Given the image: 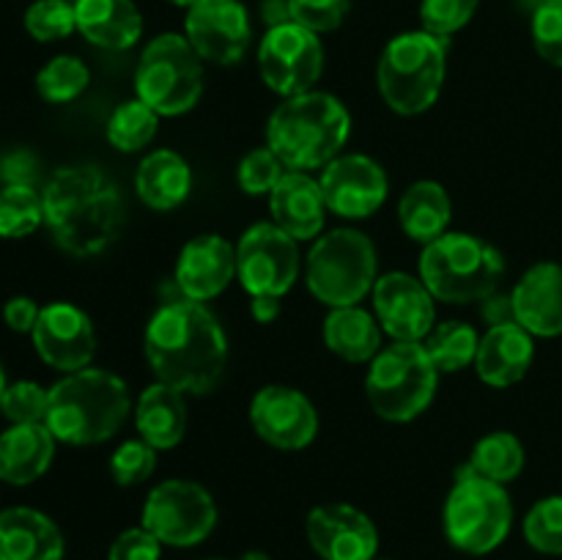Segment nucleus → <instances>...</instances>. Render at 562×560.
Here are the masks:
<instances>
[{
    "label": "nucleus",
    "mask_w": 562,
    "mask_h": 560,
    "mask_svg": "<svg viewBox=\"0 0 562 560\" xmlns=\"http://www.w3.org/2000/svg\"><path fill=\"white\" fill-rule=\"evenodd\" d=\"M143 351L157 382L184 395H206L228 366V338L223 324L203 302H165L146 324Z\"/></svg>",
    "instance_id": "1"
},
{
    "label": "nucleus",
    "mask_w": 562,
    "mask_h": 560,
    "mask_svg": "<svg viewBox=\"0 0 562 560\" xmlns=\"http://www.w3.org/2000/svg\"><path fill=\"white\" fill-rule=\"evenodd\" d=\"M239 560H272V558H269L267 552H258V549H252V552H245V555H241Z\"/></svg>",
    "instance_id": "50"
},
{
    "label": "nucleus",
    "mask_w": 562,
    "mask_h": 560,
    "mask_svg": "<svg viewBox=\"0 0 562 560\" xmlns=\"http://www.w3.org/2000/svg\"><path fill=\"white\" fill-rule=\"evenodd\" d=\"M519 3L527 5V9H530V11H536L538 5H543V3H547V0H519Z\"/></svg>",
    "instance_id": "51"
},
{
    "label": "nucleus",
    "mask_w": 562,
    "mask_h": 560,
    "mask_svg": "<svg viewBox=\"0 0 562 560\" xmlns=\"http://www.w3.org/2000/svg\"><path fill=\"white\" fill-rule=\"evenodd\" d=\"M64 533L47 514L36 508L0 511V560H60Z\"/></svg>",
    "instance_id": "25"
},
{
    "label": "nucleus",
    "mask_w": 562,
    "mask_h": 560,
    "mask_svg": "<svg viewBox=\"0 0 562 560\" xmlns=\"http://www.w3.org/2000/svg\"><path fill=\"white\" fill-rule=\"evenodd\" d=\"M168 3H173V5H181V9H190V5H195L198 0H168Z\"/></svg>",
    "instance_id": "52"
},
{
    "label": "nucleus",
    "mask_w": 562,
    "mask_h": 560,
    "mask_svg": "<svg viewBox=\"0 0 562 560\" xmlns=\"http://www.w3.org/2000/svg\"><path fill=\"white\" fill-rule=\"evenodd\" d=\"M47 406L49 390L31 382V379L11 382L9 388H5L3 399H0V412H3L11 423H44L47 421Z\"/></svg>",
    "instance_id": "40"
},
{
    "label": "nucleus",
    "mask_w": 562,
    "mask_h": 560,
    "mask_svg": "<svg viewBox=\"0 0 562 560\" xmlns=\"http://www.w3.org/2000/svg\"><path fill=\"white\" fill-rule=\"evenodd\" d=\"M135 190L148 209L170 212L190 198L192 170L181 154L170 148L151 152L135 173Z\"/></svg>",
    "instance_id": "28"
},
{
    "label": "nucleus",
    "mask_w": 562,
    "mask_h": 560,
    "mask_svg": "<svg viewBox=\"0 0 562 560\" xmlns=\"http://www.w3.org/2000/svg\"><path fill=\"white\" fill-rule=\"evenodd\" d=\"M311 294L329 307L360 305L376 285V247L362 231L338 228L318 236L305 261Z\"/></svg>",
    "instance_id": "9"
},
{
    "label": "nucleus",
    "mask_w": 562,
    "mask_h": 560,
    "mask_svg": "<svg viewBox=\"0 0 562 560\" xmlns=\"http://www.w3.org/2000/svg\"><path fill=\"white\" fill-rule=\"evenodd\" d=\"M481 0H423L420 22L423 31L434 33L439 38H450L461 27L470 25Z\"/></svg>",
    "instance_id": "41"
},
{
    "label": "nucleus",
    "mask_w": 562,
    "mask_h": 560,
    "mask_svg": "<svg viewBox=\"0 0 562 560\" xmlns=\"http://www.w3.org/2000/svg\"><path fill=\"white\" fill-rule=\"evenodd\" d=\"M236 278V247L217 234L187 242L176 264V285L184 300L209 302Z\"/></svg>",
    "instance_id": "20"
},
{
    "label": "nucleus",
    "mask_w": 562,
    "mask_h": 560,
    "mask_svg": "<svg viewBox=\"0 0 562 560\" xmlns=\"http://www.w3.org/2000/svg\"><path fill=\"white\" fill-rule=\"evenodd\" d=\"M42 201L55 245L75 258L99 256L124 228V195L97 165L58 168L44 184Z\"/></svg>",
    "instance_id": "2"
},
{
    "label": "nucleus",
    "mask_w": 562,
    "mask_h": 560,
    "mask_svg": "<svg viewBox=\"0 0 562 560\" xmlns=\"http://www.w3.org/2000/svg\"><path fill=\"white\" fill-rule=\"evenodd\" d=\"M300 247L274 223H256L236 247V275L250 296H283L300 278Z\"/></svg>",
    "instance_id": "13"
},
{
    "label": "nucleus",
    "mask_w": 562,
    "mask_h": 560,
    "mask_svg": "<svg viewBox=\"0 0 562 560\" xmlns=\"http://www.w3.org/2000/svg\"><path fill=\"white\" fill-rule=\"evenodd\" d=\"M25 31L36 42H60L77 31L75 3L69 0H36L25 11Z\"/></svg>",
    "instance_id": "37"
},
{
    "label": "nucleus",
    "mask_w": 562,
    "mask_h": 560,
    "mask_svg": "<svg viewBox=\"0 0 562 560\" xmlns=\"http://www.w3.org/2000/svg\"><path fill=\"white\" fill-rule=\"evenodd\" d=\"M483 318H486V322H488V327H497V324L516 322L514 300H510V294H499V291L488 294L486 300H483Z\"/></svg>",
    "instance_id": "47"
},
{
    "label": "nucleus",
    "mask_w": 562,
    "mask_h": 560,
    "mask_svg": "<svg viewBox=\"0 0 562 560\" xmlns=\"http://www.w3.org/2000/svg\"><path fill=\"white\" fill-rule=\"evenodd\" d=\"M77 31L102 49H130L143 36V16L132 0H75Z\"/></svg>",
    "instance_id": "26"
},
{
    "label": "nucleus",
    "mask_w": 562,
    "mask_h": 560,
    "mask_svg": "<svg viewBox=\"0 0 562 560\" xmlns=\"http://www.w3.org/2000/svg\"><path fill=\"white\" fill-rule=\"evenodd\" d=\"M305 533L322 560H373L379 533L371 516L346 503L318 505L307 514Z\"/></svg>",
    "instance_id": "19"
},
{
    "label": "nucleus",
    "mask_w": 562,
    "mask_h": 560,
    "mask_svg": "<svg viewBox=\"0 0 562 560\" xmlns=\"http://www.w3.org/2000/svg\"><path fill=\"white\" fill-rule=\"evenodd\" d=\"M135 91L159 119L184 115L201 102L203 60L187 36L159 33L146 44L135 69Z\"/></svg>",
    "instance_id": "10"
},
{
    "label": "nucleus",
    "mask_w": 562,
    "mask_h": 560,
    "mask_svg": "<svg viewBox=\"0 0 562 560\" xmlns=\"http://www.w3.org/2000/svg\"><path fill=\"white\" fill-rule=\"evenodd\" d=\"M280 300L283 296H252L250 313L258 324H272L280 316Z\"/></svg>",
    "instance_id": "48"
},
{
    "label": "nucleus",
    "mask_w": 562,
    "mask_h": 560,
    "mask_svg": "<svg viewBox=\"0 0 562 560\" xmlns=\"http://www.w3.org/2000/svg\"><path fill=\"white\" fill-rule=\"evenodd\" d=\"M423 346H426V351L431 355L439 373H456L475 366L481 335H477V329L467 322H445L428 333Z\"/></svg>",
    "instance_id": "32"
},
{
    "label": "nucleus",
    "mask_w": 562,
    "mask_h": 560,
    "mask_svg": "<svg viewBox=\"0 0 562 560\" xmlns=\"http://www.w3.org/2000/svg\"><path fill=\"white\" fill-rule=\"evenodd\" d=\"M5 388H9V382H5V373H3V366H0V399H3Z\"/></svg>",
    "instance_id": "53"
},
{
    "label": "nucleus",
    "mask_w": 562,
    "mask_h": 560,
    "mask_svg": "<svg viewBox=\"0 0 562 560\" xmlns=\"http://www.w3.org/2000/svg\"><path fill=\"white\" fill-rule=\"evenodd\" d=\"M448 75V38L428 31L395 36L379 58L382 99L401 115H420L437 104Z\"/></svg>",
    "instance_id": "6"
},
{
    "label": "nucleus",
    "mask_w": 562,
    "mask_h": 560,
    "mask_svg": "<svg viewBox=\"0 0 562 560\" xmlns=\"http://www.w3.org/2000/svg\"><path fill=\"white\" fill-rule=\"evenodd\" d=\"M38 313H42V307H38L31 296H11L3 305V322L5 327L14 329V333L31 335L38 322Z\"/></svg>",
    "instance_id": "45"
},
{
    "label": "nucleus",
    "mask_w": 562,
    "mask_h": 560,
    "mask_svg": "<svg viewBox=\"0 0 562 560\" xmlns=\"http://www.w3.org/2000/svg\"><path fill=\"white\" fill-rule=\"evenodd\" d=\"M157 470V448L146 439H130L110 456V475L119 486H137Z\"/></svg>",
    "instance_id": "39"
},
{
    "label": "nucleus",
    "mask_w": 562,
    "mask_h": 560,
    "mask_svg": "<svg viewBox=\"0 0 562 560\" xmlns=\"http://www.w3.org/2000/svg\"><path fill=\"white\" fill-rule=\"evenodd\" d=\"M55 434L47 423H11L0 434V481L27 486L49 470L55 459Z\"/></svg>",
    "instance_id": "24"
},
{
    "label": "nucleus",
    "mask_w": 562,
    "mask_h": 560,
    "mask_svg": "<svg viewBox=\"0 0 562 560\" xmlns=\"http://www.w3.org/2000/svg\"><path fill=\"white\" fill-rule=\"evenodd\" d=\"M536 360V338L521 324L508 322L488 327L477 346L475 371L492 388H510L521 382Z\"/></svg>",
    "instance_id": "23"
},
{
    "label": "nucleus",
    "mask_w": 562,
    "mask_h": 560,
    "mask_svg": "<svg viewBox=\"0 0 562 560\" xmlns=\"http://www.w3.org/2000/svg\"><path fill=\"white\" fill-rule=\"evenodd\" d=\"M510 300L516 324H521L532 338H558L562 335V264H532L514 285Z\"/></svg>",
    "instance_id": "21"
},
{
    "label": "nucleus",
    "mask_w": 562,
    "mask_h": 560,
    "mask_svg": "<svg viewBox=\"0 0 562 560\" xmlns=\"http://www.w3.org/2000/svg\"><path fill=\"white\" fill-rule=\"evenodd\" d=\"M351 135V115L338 97L307 91L283 99L267 124V146L289 170H316L340 157Z\"/></svg>",
    "instance_id": "4"
},
{
    "label": "nucleus",
    "mask_w": 562,
    "mask_h": 560,
    "mask_svg": "<svg viewBox=\"0 0 562 560\" xmlns=\"http://www.w3.org/2000/svg\"><path fill=\"white\" fill-rule=\"evenodd\" d=\"M91 82V71L77 55H55L38 69L36 88L42 99L53 104H66L80 97Z\"/></svg>",
    "instance_id": "35"
},
{
    "label": "nucleus",
    "mask_w": 562,
    "mask_h": 560,
    "mask_svg": "<svg viewBox=\"0 0 562 560\" xmlns=\"http://www.w3.org/2000/svg\"><path fill=\"white\" fill-rule=\"evenodd\" d=\"M445 536L467 555H488L508 538L514 503L503 483L477 475L470 464L459 467L445 500Z\"/></svg>",
    "instance_id": "8"
},
{
    "label": "nucleus",
    "mask_w": 562,
    "mask_h": 560,
    "mask_svg": "<svg viewBox=\"0 0 562 560\" xmlns=\"http://www.w3.org/2000/svg\"><path fill=\"white\" fill-rule=\"evenodd\" d=\"M532 44L547 64L562 69V0H547L532 11Z\"/></svg>",
    "instance_id": "43"
},
{
    "label": "nucleus",
    "mask_w": 562,
    "mask_h": 560,
    "mask_svg": "<svg viewBox=\"0 0 562 560\" xmlns=\"http://www.w3.org/2000/svg\"><path fill=\"white\" fill-rule=\"evenodd\" d=\"M525 445L516 434L510 432H492L472 448V456L467 464L477 472V475L488 478L494 483H510L521 475L525 470Z\"/></svg>",
    "instance_id": "31"
},
{
    "label": "nucleus",
    "mask_w": 562,
    "mask_h": 560,
    "mask_svg": "<svg viewBox=\"0 0 562 560\" xmlns=\"http://www.w3.org/2000/svg\"><path fill=\"white\" fill-rule=\"evenodd\" d=\"M291 22L313 33H333L344 25L351 11V0H289Z\"/></svg>",
    "instance_id": "42"
},
{
    "label": "nucleus",
    "mask_w": 562,
    "mask_h": 560,
    "mask_svg": "<svg viewBox=\"0 0 562 560\" xmlns=\"http://www.w3.org/2000/svg\"><path fill=\"white\" fill-rule=\"evenodd\" d=\"M135 426L140 439H146L151 448H176L187 432L184 393L165 382L148 384L135 404Z\"/></svg>",
    "instance_id": "27"
},
{
    "label": "nucleus",
    "mask_w": 562,
    "mask_h": 560,
    "mask_svg": "<svg viewBox=\"0 0 562 560\" xmlns=\"http://www.w3.org/2000/svg\"><path fill=\"white\" fill-rule=\"evenodd\" d=\"M159 126V113H154L140 99L121 102L108 119V141L119 152L132 154L146 148L154 141Z\"/></svg>",
    "instance_id": "33"
},
{
    "label": "nucleus",
    "mask_w": 562,
    "mask_h": 560,
    "mask_svg": "<svg viewBox=\"0 0 562 560\" xmlns=\"http://www.w3.org/2000/svg\"><path fill=\"white\" fill-rule=\"evenodd\" d=\"M439 388V368L426 346L393 340L371 360L366 393L373 412L390 423H409L431 406Z\"/></svg>",
    "instance_id": "7"
},
{
    "label": "nucleus",
    "mask_w": 562,
    "mask_h": 560,
    "mask_svg": "<svg viewBox=\"0 0 562 560\" xmlns=\"http://www.w3.org/2000/svg\"><path fill=\"white\" fill-rule=\"evenodd\" d=\"M324 198L329 212L346 220L371 217L387 201V173L366 154H340L322 170Z\"/></svg>",
    "instance_id": "18"
},
{
    "label": "nucleus",
    "mask_w": 562,
    "mask_h": 560,
    "mask_svg": "<svg viewBox=\"0 0 562 560\" xmlns=\"http://www.w3.org/2000/svg\"><path fill=\"white\" fill-rule=\"evenodd\" d=\"M373 313L393 340L423 344L437 324L434 294L423 278L409 272H387L373 285Z\"/></svg>",
    "instance_id": "16"
},
{
    "label": "nucleus",
    "mask_w": 562,
    "mask_h": 560,
    "mask_svg": "<svg viewBox=\"0 0 562 560\" xmlns=\"http://www.w3.org/2000/svg\"><path fill=\"white\" fill-rule=\"evenodd\" d=\"M258 71L263 82L285 99L313 91L324 71L322 38L296 22L267 27L258 47Z\"/></svg>",
    "instance_id": "12"
},
{
    "label": "nucleus",
    "mask_w": 562,
    "mask_h": 560,
    "mask_svg": "<svg viewBox=\"0 0 562 560\" xmlns=\"http://www.w3.org/2000/svg\"><path fill=\"white\" fill-rule=\"evenodd\" d=\"M525 538L543 555H562V494L543 497L527 511Z\"/></svg>",
    "instance_id": "36"
},
{
    "label": "nucleus",
    "mask_w": 562,
    "mask_h": 560,
    "mask_svg": "<svg viewBox=\"0 0 562 560\" xmlns=\"http://www.w3.org/2000/svg\"><path fill=\"white\" fill-rule=\"evenodd\" d=\"M450 214H453L450 195L439 181H415L401 195L398 220L412 242L431 245L434 239L448 234Z\"/></svg>",
    "instance_id": "30"
},
{
    "label": "nucleus",
    "mask_w": 562,
    "mask_h": 560,
    "mask_svg": "<svg viewBox=\"0 0 562 560\" xmlns=\"http://www.w3.org/2000/svg\"><path fill=\"white\" fill-rule=\"evenodd\" d=\"M261 16L267 22V27H278L291 22L289 0H261Z\"/></svg>",
    "instance_id": "49"
},
{
    "label": "nucleus",
    "mask_w": 562,
    "mask_h": 560,
    "mask_svg": "<svg viewBox=\"0 0 562 560\" xmlns=\"http://www.w3.org/2000/svg\"><path fill=\"white\" fill-rule=\"evenodd\" d=\"M165 544L146 527H130L110 544L108 560H159Z\"/></svg>",
    "instance_id": "44"
},
{
    "label": "nucleus",
    "mask_w": 562,
    "mask_h": 560,
    "mask_svg": "<svg viewBox=\"0 0 562 560\" xmlns=\"http://www.w3.org/2000/svg\"><path fill=\"white\" fill-rule=\"evenodd\" d=\"M0 179L3 184H31L33 181V157L25 152H14L0 163Z\"/></svg>",
    "instance_id": "46"
},
{
    "label": "nucleus",
    "mask_w": 562,
    "mask_h": 560,
    "mask_svg": "<svg viewBox=\"0 0 562 560\" xmlns=\"http://www.w3.org/2000/svg\"><path fill=\"white\" fill-rule=\"evenodd\" d=\"M269 209H272V223L296 242L316 239L329 212L318 179L302 170H289L278 181V187L269 192Z\"/></svg>",
    "instance_id": "22"
},
{
    "label": "nucleus",
    "mask_w": 562,
    "mask_h": 560,
    "mask_svg": "<svg viewBox=\"0 0 562 560\" xmlns=\"http://www.w3.org/2000/svg\"><path fill=\"white\" fill-rule=\"evenodd\" d=\"M184 36L201 60L234 66L250 49L252 22L241 0H198L187 9Z\"/></svg>",
    "instance_id": "14"
},
{
    "label": "nucleus",
    "mask_w": 562,
    "mask_h": 560,
    "mask_svg": "<svg viewBox=\"0 0 562 560\" xmlns=\"http://www.w3.org/2000/svg\"><path fill=\"white\" fill-rule=\"evenodd\" d=\"M285 173H289V168L283 165V159L272 148L263 146L252 148L241 157L239 168H236V181L247 195H269Z\"/></svg>",
    "instance_id": "38"
},
{
    "label": "nucleus",
    "mask_w": 562,
    "mask_h": 560,
    "mask_svg": "<svg viewBox=\"0 0 562 560\" xmlns=\"http://www.w3.org/2000/svg\"><path fill=\"white\" fill-rule=\"evenodd\" d=\"M250 423L258 437L278 450H302L316 439L318 412L305 393L267 384L250 401Z\"/></svg>",
    "instance_id": "15"
},
{
    "label": "nucleus",
    "mask_w": 562,
    "mask_h": 560,
    "mask_svg": "<svg viewBox=\"0 0 562 560\" xmlns=\"http://www.w3.org/2000/svg\"><path fill=\"white\" fill-rule=\"evenodd\" d=\"M132 412L130 388L115 373L82 368L49 388L47 428L58 443L99 445L115 437Z\"/></svg>",
    "instance_id": "3"
},
{
    "label": "nucleus",
    "mask_w": 562,
    "mask_h": 560,
    "mask_svg": "<svg viewBox=\"0 0 562 560\" xmlns=\"http://www.w3.org/2000/svg\"><path fill=\"white\" fill-rule=\"evenodd\" d=\"M324 344L349 362H371L382 351V324L360 305L329 307L324 318Z\"/></svg>",
    "instance_id": "29"
},
{
    "label": "nucleus",
    "mask_w": 562,
    "mask_h": 560,
    "mask_svg": "<svg viewBox=\"0 0 562 560\" xmlns=\"http://www.w3.org/2000/svg\"><path fill=\"white\" fill-rule=\"evenodd\" d=\"M140 525L165 547H195L217 527V503L201 483L170 478L148 492Z\"/></svg>",
    "instance_id": "11"
},
{
    "label": "nucleus",
    "mask_w": 562,
    "mask_h": 560,
    "mask_svg": "<svg viewBox=\"0 0 562 560\" xmlns=\"http://www.w3.org/2000/svg\"><path fill=\"white\" fill-rule=\"evenodd\" d=\"M373 560H376V558H373Z\"/></svg>",
    "instance_id": "54"
},
{
    "label": "nucleus",
    "mask_w": 562,
    "mask_h": 560,
    "mask_svg": "<svg viewBox=\"0 0 562 560\" xmlns=\"http://www.w3.org/2000/svg\"><path fill=\"white\" fill-rule=\"evenodd\" d=\"M38 357L60 373H75L91 366L97 355V333L82 307L71 302H49L38 313L31 333Z\"/></svg>",
    "instance_id": "17"
},
{
    "label": "nucleus",
    "mask_w": 562,
    "mask_h": 560,
    "mask_svg": "<svg viewBox=\"0 0 562 560\" xmlns=\"http://www.w3.org/2000/svg\"><path fill=\"white\" fill-rule=\"evenodd\" d=\"M44 223L42 192L33 184L0 187V239H22L31 236Z\"/></svg>",
    "instance_id": "34"
},
{
    "label": "nucleus",
    "mask_w": 562,
    "mask_h": 560,
    "mask_svg": "<svg viewBox=\"0 0 562 560\" xmlns=\"http://www.w3.org/2000/svg\"><path fill=\"white\" fill-rule=\"evenodd\" d=\"M503 275L505 256L481 236L442 234L423 247L420 278L439 302H483L499 289Z\"/></svg>",
    "instance_id": "5"
}]
</instances>
